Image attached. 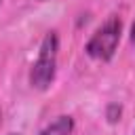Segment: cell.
<instances>
[{
  "mask_svg": "<svg viewBox=\"0 0 135 135\" xmlns=\"http://www.w3.org/2000/svg\"><path fill=\"white\" fill-rule=\"evenodd\" d=\"M0 2H2V0H0Z\"/></svg>",
  "mask_w": 135,
  "mask_h": 135,
  "instance_id": "7",
  "label": "cell"
},
{
  "mask_svg": "<svg viewBox=\"0 0 135 135\" xmlns=\"http://www.w3.org/2000/svg\"><path fill=\"white\" fill-rule=\"evenodd\" d=\"M129 40H131V44H135V21H133V25H131V34H129Z\"/></svg>",
  "mask_w": 135,
  "mask_h": 135,
  "instance_id": "4",
  "label": "cell"
},
{
  "mask_svg": "<svg viewBox=\"0 0 135 135\" xmlns=\"http://www.w3.org/2000/svg\"><path fill=\"white\" fill-rule=\"evenodd\" d=\"M57 53H59V36L57 32H46L40 49H38V57L32 63L30 70V84L38 91H46L53 82H55V74H57Z\"/></svg>",
  "mask_w": 135,
  "mask_h": 135,
  "instance_id": "1",
  "label": "cell"
},
{
  "mask_svg": "<svg viewBox=\"0 0 135 135\" xmlns=\"http://www.w3.org/2000/svg\"><path fill=\"white\" fill-rule=\"evenodd\" d=\"M120 36H122V21L120 17L110 15L86 40L84 53L95 61H110L120 44Z\"/></svg>",
  "mask_w": 135,
  "mask_h": 135,
  "instance_id": "2",
  "label": "cell"
},
{
  "mask_svg": "<svg viewBox=\"0 0 135 135\" xmlns=\"http://www.w3.org/2000/svg\"><path fill=\"white\" fill-rule=\"evenodd\" d=\"M13 135H15V133H13Z\"/></svg>",
  "mask_w": 135,
  "mask_h": 135,
  "instance_id": "6",
  "label": "cell"
},
{
  "mask_svg": "<svg viewBox=\"0 0 135 135\" xmlns=\"http://www.w3.org/2000/svg\"><path fill=\"white\" fill-rule=\"evenodd\" d=\"M133 135H135V133H133Z\"/></svg>",
  "mask_w": 135,
  "mask_h": 135,
  "instance_id": "5",
  "label": "cell"
},
{
  "mask_svg": "<svg viewBox=\"0 0 135 135\" xmlns=\"http://www.w3.org/2000/svg\"><path fill=\"white\" fill-rule=\"evenodd\" d=\"M72 131H74V118L68 114H61L51 124H46L38 135H72Z\"/></svg>",
  "mask_w": 135,
  "mask_h": 135,
  "instance_id": "3",
  "label": "cell"
}]
</instances>
